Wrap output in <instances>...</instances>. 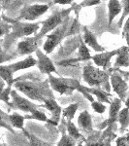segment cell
Instances as JSON below:
<instances>
[{
	"instance_id": "8d00e7d4",
	"label": "cell",
	"mask_w": 129,
	"mask_h": 146,
	"mask_svg": "<svg viewBox=\"0 0 129 146\" xmlns=\"http://www.w3.org/2000/svg\"><path fill=\"white\" fill-rule=\"evenodd\" d=\"M127 34H129V17L127 20H126V23L123 27V31H122L123 36H126Z\"/></svg>"
},
{
	"instance_id": "ab89813d",
	"label": "cell",
	"mask_w": 129,
	"mask_h": 146,
	"mask_svg": "<svg viewBox=\"0 0 129 146\" xmlns=\"http://www.w3.org/2000/svg\"><path fill=\"white\" fill-rule=\"evenodd\" d=\"M125 105H126V107L129 108V96L127 98V100H125Z\"/></svg>"
},
{
	"instance_id": "603a6c76",
	"label": "cell",
	"mask_w": 129,
	"mask_h": 146,
	"mask_svg": "<svg viewBox=\"0 0 129 146\" xmlns=\"http://www.w3.org/2000/svg\"><path fill=\"white\" fill-rule=\"evenodd\" d=\"M9 119V124L11 125V127L14 128H17L20 129H23L24 128V116L20 115L18 113H13V114L8 115Z\"/></svg>"
},
{
	"instance_id": "b9f144b4",
	"label": "cell",
	"mask_w": 129,
	"mask_h": 146,
	"mask_svg": "<svg viewBox=\"0 0 129 146\" xmlns=\"http://www.w3.org/2000/svg\"><path fill=\"white\" fill-rule=\"evenodd\" d=\"M125 137H126V139H127V141H128V142H129V133H127V135H125Z\"/></svg>"
},
{
	"instance_id": "44dd1931",
	"label": "cell",
	"mask_w": 129,
	"mask_h": 146,
	"mask_svg": "<svg viewBox=\"0 0 129 146\" xmlns=\"http://www.w3.org/2000/svg\"><path fill=\"white\" fill-rule=\"evenodd\" d=\"M0 78L7 84L9 88L14 86L16 80L13 77V72L8 65H0Z\"/></svg>"
},
{
	"instance_id": "74e56055",
	"label": "cell",
	"mask_w": 129,
	"mask_h": 146,
	"mask_svg": "<svg viewBox=\"0 0 129 146\" xmlns=\"http://www.w3.org/2000/svg\"><path fill=\"white\" fill-rule=\"evenodd\" d=\"M4 91H5V82H4L1 78H0V100H1L2 95H3Z\"/></svg>"
},
{
	"instance_id": "ee69618b",
	"label": "cell",
	"mask_w": 129,
	"mask_h": 146,
	"mask_svg": "<svg viewBox=\"0 0 129 146\" xmlns=\"http://www.w3.org/2000/svg\"><path fill=\"white\" fill-rule=\"evenodd\" d=\"M0 146H6V145L4 144V143H2V144H0Z\"/></svg>"
},
{
	"instance_id": "7bdbcfd3",
	"label": "cell",
	"mask_w": 129,
	"mask_h": 146,
	"mask_svg": "<svg viewBox=\"0 0 129 146\" xmlns=\"http://www.w3.org/2000/svg\"><path fill=\"white\" fill-rule=\"evenodd\" d=\"M106 146H112V145L110 144V142H109V143H107V144H106Z\"/></svg>"
},
{
	"instance_id": "f1b7e54d",
	"label": "cell",
	"mask_w": 129,
	"mask_h": 146,
	"mask_svg": "<svg viewBox=\"0 0 129 146\" xmlns=\"http://www.w3.org/2000/svg\"><path fill=\"white\" fill-rule=\"evenodd\" d=\"M0 128L8 129L9 131H11V133H15V131H14V129H12L11 125L9 124L8 114L4 113L1 109H0Z\"/></svg>"
},
{
	"instance_id": "3957f363",
	"label": "cell",
	"mask_w": 129,
	"mask_h": 146,
	"mask_svg": "<svg viewBox=\"0 0 129 146\" xmlns=\"http://www.w3.org/2000/svg\"><path fill=\"white\" fill-rule=\"evenodd\" d=\"M2 18L6 21L7 23H12V29L11 32L7 35V41L8 42H13L15 39L17 38H20V37H25L26 38L27 36L32 34H35L37 31H38L40 27V25L41 23H22L20 22V21H13L9 18H6L5 16H2Z\"/></svg>"
},
{
	"instance_id": "277c9868",
	"label": "cell",
	"mask_w": 129,
	"mask_h": 146,
	"mask_svg": "<svg viewBox=\"0 0 129 146\" xmlns=\"http://www.w3.org/2000/svg\"><path fill=\"white\" fill-rule=\"evenodd\" d=\"M74 6H72L71 8L66 9V10H58L55 11L53 15H51L45 22H42V27L40 28V31L38 34L36 35L39 39H41L43 36H45L46 34L53 32V30L56 29L60 25H62L65 21L67 20L68 15L70 14V12L73 10Z\"/></svg>"
},
{
	"instance_id": "4316f807",
	"label": "cell",
	"mask_w": 129,
	"mask_h": 146,
	"mask_svg": "<svg viewBox=\"0 0 129 146\" xmlns=\"http://www.w3.org/2000/svg\"><path fill=\"white\" fill-rule=\"evenodd\" d=\"M25 135H27L28 140H29V146H51V143L46 142V141L40 139L37 136H35L31 133H28L26 131H24Z\"/></svg>"
},
{
	"instance_id": "52a82bcc",
	"label": "cell",
	"mask_w": 129,
	"mask_h": 146,
	"mask_svg": "<svg viewBox=\"0 0 129 146\" xmlns=\"http://www.w3.org/2000/svg\"><path fill=\"white\" fill-rule=\"evenodd\" d=\"M49 9L48 4H33V5H26L20 11L17 21L25 20V21H35L36 19L41 17L43 14H45Z\"/></svg>"
},
{
	"instance_id": "6da1fadb",
	"label": "cell",
	"mask_w": 129,
	"mask_h": 146,
	"mask_svg": "<svg viewBox=\"0 0 129 146\" xmlns=\"http://www.w3.org/2000/svg\"><path fill=\"white\" fill-rule=\"evenodd\" d=\"M16 89L26 96L29 100H36L43 102L48 98H53V93L49 81H31V80H20L14 84Z\"/></svg>"
},
{
	"instance_id": "9a60e30c",
	"label": "cell",
	"mask_w": 129,
	"mask_h": 146,
	"mask_svg": "<svg viewBox=\"0 0 129 146\" xmlns=\"http://www.w3.org/2000/svg\"><path fill=\"white\" fill-rule=\"evenodd\" d=\"M78 126L79 128L86 133H90L92 131V120L91 115L86 110L82 111L78 117Z\"/></svg>"
},
{
	"instance_id": "484cf974",
	"label": "cell",
	"mask_w": 129,
	"mask_h": 146,
	"mask_svg": "<svg viewBox=\"0 0 129 146\" xmlns=\"http://www.w3.org/2000/svg\"><path fill=\"white\" fill-rule=\"evenodd\" d=\"M24 119H32V120H37V121L50 123V119L47 117V115L44 112L39 111L38 109L35 110V111H33L29 115H24Z\"/></svg>"
},
{
	"instance_id": "5bb4252c",
	"label": "cell",
	"mask_w": 129,
	"mask_h": 146,
	"mask_svg": "<svg viewBox=\"0 0 129 146\" xmlns=\"http://www.w3.org/2000/svg\"><path fill=\"white\" fill-rule=\"evenodd\" d=\"M84 42L88 46L93 49V51L98 52V53H104L105 49L97 42L95 35L90 31L86 27H84Z\"/></svg>"
},
{
	"instance_id": "30bf717a",
	"label": "cell",
	"mask_w": 129,
	"mask_h": 146,
	"mask_svg": "<svg viewBox=\"0 0 129 146\" xmlns=\"http://www.w3.org/2000/svg\"><path fill=\"white\" fill-rule=\"evenodd\" d=\"M39 38L35 35L32 37H26L20 42H18L17 50L20 55H30L33 52H36L38 50V42Z\"/></svg>"
},
{
	"instance_id": "ac0fdd59",
	"label": "cell",
	"mask_w": 129,
	"mask_h": 146,
	"mask_svg": "<svg viewBox=\"0 0 129 146\" xmlns=\"http://www.w3.org/2000/svg\"><path fill=\"white\" fill-rule=\"evenodd\" d=\"M83 89L86 92H88V94H90L91 96H94L98 101L101 103H109L111 104L112 101L110 100V98H112V96L110 95V93L102 90V89H92V88H86L83 86Z\"/></svg>"
},
{
	"instance_id": "9c48e42d",
	"label": "cell",
	"mask_w": 129,
	"mask_h": 146,
	"mask_svg": "<svg viewBox=\"0 0 129 146\" xmlns=\"http://www.w3.org/2000/svg\"><path fill=\"white\" fill-rule=\"evenodd\" d=\"M35 53H36L37 58H38L37 60V66H38L40 72L48 75H51V73L56 72L55 64H53V62H51V58L46 54H44L39 49Z\"/></svg>"
},
{
	"instance_id": "4fadbf2b",
	"label": "cell",
	"mask_w": 129,
	"mask_h": 146,
	"mask_svg": "<svg viewBox=\"0 0 129 146\" xmlns=\"http://www.w3.org/2000/svg\"><path fill=\"white\" fill-rule=\"evenodd\" d=\"M44 106L50 112H51V118L50 119V124L51 125H57L58 121L61 116L62 109L58 105V103L53 100V98H48L44 101Z\"/></svg>"
},
{
	"instance_id": "f35d334b",
	"label": "cell",
	"mask_w": 129,
	"mask_h": 146,
	"mask_svg": "<svg viewBox=\"0 0 129 146\" xmlns=\"http://www.w3.org/2000/svg\"><path fill=\"white\" fill-rule=\"evenodd\" d=\"M55 4H62V5H65V4H70L72 3L71 0H55L53 1Z\"/></svg>"
},
{
	"instance_id": "7a4b0ae2",
	"label": "cell",
	"mask_w": 129,
	"mask_h": 146,
	"mask_svg": "<svg viewBox=\"0 0 129 146\" xmlns=\"http://www.w3.org/2000/svg\"><path fill=\"white\" fill-rule=\"evenodd\" d=\"M84 80L88 86L102 88V90L110 92L109 73L105 70H101L99 67L88 64L84 67Z\"/></svg>"
},
{
	"instance_id": "5b68a950",
	"label": "cell",
	"mask_w": 129,
	"mask_h": 146,
	"mask_svg": "<svg viewBox=\"0 0 129 146\" xmlns=\"http://www.w3.org/2000/svg\"><path fill=\"white\" fill-rule=\"evenodd\" d=\"M49 83L51 89L60 95L70 96L73 94L75 90L78 91L81 84L78 80L72 78H63V77H55L53 75H49Z\"/></svg>"
},
{
	"instance_id": "8fae6325",
	"label": "cell",
	"mask_w": 129,
	"mask_h": 146,
	"mask_svg": "<svg viewBox=\"0 0 129 146\" xmlns=\"http://www.w3.org/2000/svg\"><path fill=\"white\" fill-rule=\"evenodd\" d=\"M110 78H111V85L113 90L119 96V100L121 101L124 100L128 90L127 83L118 74H112Z\"/></svg>"
},
{
	"instance_id": "83f0119b",
	"label": "cell",
	"mask_w": 129,
	"mask_h": 146,
	"mask_svg": "<svg viewBox=\"0 0 129 146\" xmlns=\"http://www.w3.org/2000/svg\"><path fill=\"white\" fill-rule=\"evenodd\" d=\"M67 131L69 133V135L71 136L72 138H74L75 140H79L81 138V133H80V131L77 129V127L75 126V124L72 121L67 122Z\"/></svg>"
},
{
	"instance_id": "e575fe53",
	"label": "cell",
	"mask_w": 129,
	"mask_h": 146,
	"mask_svg": "<svg viewBox=\"0 0 129 146\" xmlns=\"http://www.w3.org/2000/svg\"><path fill=\"white\" fill-rule=\"evenodd\" d=\"M116 146H128V141L126 139L125 136H121V137H118L116 139Z\"/></svg>"
},
{
	"instance_id": "ffe728a7",
	"label": "cell",
	"mask_w": 129,
	"mask_h": 146,
	"mask_svg": "<svg viewBox=\"0 0 129 146\" xmlns=\"http://www.w3.org/2000/svg\"><path fill=\"white\" fill-rule=\"evenodd\" d=\"M122 10V5L120 4L119 1L116 0H110L108 2V15H109V25H111L114 19L118 15Z\"/></svg>"
},
{
	"instance_id": "4dcf8cb0",
	"label": "cell",
	"mask_w": 129,
	"mask_h": 146,
	"mask_svg": "<svg viewBox=\"0 0 129 146\" xmlns=\"http://www.w3.org/2000/svg\"><path fill=\"white\" fill-rule=\"evenodd\" d=\"M56 146H76V140L70 135H63Z\"/></svg>"
},
{
	"instance_id": "e0dca14e",
	"label": "cell",
	"mask_w": 129,
	"mask_h": 146,
	"mask_svg": "<svg viewBox=\"0 0 129 146\" xmlns=\"http://www.w3.org/2000/svg\"><path fill=\"white\" fill-rule=\"evenodd\" d=\"M115 67H129V48L127 46L118 49Z\"/></svg>"
},
{
	"instance_id": "ba28073f",
	"label": "cell",
	"mask_w": 129,
	"mask_h": 146,
	"mask_svg": "<svg viewBox=\"0 0 129 146\" xmlns=\"http://www.w3.org/2000/svg\"><path fill=\"white\" fill-rule=\"evenodd\" d=\"M10 98L12 100L11 104L14 108L18 109L20 111L23 112H28L32 113L35 110L38 109V105H36L35 103L31 102L29 100L23 98V96L18 95V93L15 90H12L10 93Z\"/></svg>"
},
{
	"instance_id": "f546056e",
	"label": "cell",
	"mask_w": 129,
	"mask_h": 146,
	"mask_svg": "<svg viewBox=\"0 0 129 146\" xmlns=\"http://www.w3.org/2000/svg\"><path fill=\"white\" fill-rule=\"evenodd\" d=\"M12 25H9L5 20H2V16H0V38L5 35H8L11 32Z\"/></svg>"
},
{
	"instance_id": "f6af8a7d",
	"label": "cell",
	"mask_w": 129,
	"mask_h": 146,
	"mask_svg": "<svg viewBox=\"0 0 129 146\" xmlns=\"http://www.w3.org/2000/svg\"><path fill=\"white\" fill-rule=\"evenodd\" d=\"M0 9H1V6H0Z\"/></svg>"
},
{
	"instance_id": "7402d4cb",
	"label": "cell",
	"mask_w": 129,
	"mask_h": 146,
	"mask_svg": "<svg viewBox=\"0 0 129 146\" xmlns=\"http://www.w3.org/2000/svg\"><path fill=\"white\" fill-rule=\"evenodd\" d=\"M91 56L88 47L86 46L84 42L80 39V46H79V52H78V58L74 60V62H84V60H91Z\"/></svg>"
},
{
	"instance_id": "d6a6232c",
	"label": "cell",
	"mask_w": 129,
	"mask_h": 146,
	"mask_svg": "<svg viewBox=\"0 0 129 146\" xmlns=\"http://www.w3.org/2000/svg\"><path fill=\"white\" fill-rule=\"evenodd\" d=\"M91 107H92V109L96 113H99V114H103V113L106 111V106L103 103L99 102V101H93V102H91Z\"/></svg>"
},
{
	"instance_id": "d4e9b609",
	"label": "cell",
	"mask_w": 129,
	"mask_h": 146,
	"mask_svg": "<svg viewBox=\"0 0 129 146\" xmlns=\"http://www.w3.org/2000/svg\"><path fill=\"white\" fill-rule=\"evenodd\" d=\"M78 107H79V103H72V104H70L69 106L63 108L62 109L63 118L66 119L67 122L72 121L75 117V113H76V111L78 110Z\"/></svg>"
},
{
	"instance_id": "d6986e66",
	"label": "cell",
	"mask_w": 129,
	"mask_h": 146,
	"mask_svg": "<svg viewBox=\"0 0 129 146\" xmlns=\"http://www.w3.org/2000/svg\"><path fill=\"white\" fill-rule=\"evenodd\" d=\"M121 101L119 98H114L110 104L109 118H108V125H112L118 120V113L121 108Z\"/></svg>"
},
{
	"instance_id": "2e32d148",
	"label": "cell",
	"mask_w": 129,
	"mask_h": 146,
	"mask_svg": "<svg viewBox=\"0 0 129 146\" xmlns=\"http://www.w3.org/2000/svg\"><path fill=\"white\" fill-rule=\"evenodd\" d=\"M37 64V60H35L32 56H28L26 58H24L23 60H20V62H15L13 64H10L8 65L10 67L11 71L14 73L20 71V70H24V69H27V68H30L34 65Z\"/></svg>"
},
{
	"instance_id": "60d3db41",
	"label": "cell",
	"mask_w": 129,
	"mask_h": 146,
	"mask_svg": "<svg viewBox=\"0 0 129 146\" xmlns=\"http://www.w3.org/2000/svg\"><path fill=\"white\" fill-rule=\"evenodd\" d=\"M126 41H127V47H128V48H129V34H127V35H126Z\"/></svg>"
},
{
	"instance_id": "d590c367",
	"label": "cell",
	"mask_w": 129,
	"mask_h": 146,
	"mask_svg": "<svg viewBox=\"0 0 129 146\" xmlns=\"http://www.w3.org/2000/svg\"><path fill=\"white\" fill-rule=\"evenodd\" d=\"M100 4V1H83L80 4L79 7H88V6H93Z\"/></svg>"
},
{
	"instance_id": "7c38bea8",
	"label": "cell",
	"mask_w": 129,
	"mask_h": 146,
	"mask_svg": "<svg viewBox=\"0 0 129 146\" xmlns=\"http://www.w3.org/2000/svg\"><path fill=\"white\" fill-rule=\"evenodd\" d=\"M118 54V50H114L111 52H104V53H100L97 55H94L91 56V60L94 62L96 66L102 67L103 69L106 71L107 68L110 67V62L113 56H116Z\"/></svg>"
},
{
	"instance_id": "8992f818",
	"label": "cell",
	"mask_w": 129,
	"mask_h": 146,
	"mask_svg": "<svg viewBox=\"0 0 129 146\" xmlns=\"http://www.w3.org/2000/svg\"><path fill=\"white\" fill-rule=\"evenodd\" d=\"M68 28V20L65 21L62 25H60L56 29L47 36V39L44 43L43 49L46 52V55H49L55 49V47L62 41V39L66 36V31Z\"/></svg>"
},
{
	"instance_id": "cb8c5ba5",
	"label": "cell",
	"mask_w": 129,
	"mask_h": 146,
	"mask_svg": "<svg viewBox=\"0 0 129 146\" xmlns=\"http://www.w3.org/2000/svg\"><path fill=\"white\" fill-rule=\"evenodd\" d=\"M118 121L120 124L121 131H125L126 128L129 126V108L125 107L119 111Z\"/></svg>"
},
{
	"instance_id": "836d02e7",
	"label": "cell",
	"mask_w": 129,
	"mask_h": 146,
	"mask_svg": "<svg viewBox=\"0 0 129 146\" xmlns=\"http://www.w3.org/2000/svg\"><path fill=\"white\" fill-rule=\"evenodd\" d=\"M13 58H14V56L9 55L7 52L4 51L3 48H2V46H1V44H0V65H1L2 63L8 62V60H11Z\"/></svg>"
},
{
	"instance_id": "1f68e13d",
	"label": "cell",
	"mask_w": 129,
	"mask_h": 146,
	"mask_svg": "<svg viewBox=\"0 0 129 146\" xmlns=\"http://www.w3.org/2000/svg\"><path fill=\"white\" fill-rule=\"evenodd\" d=\"M123 3V12H122V16H121L120 20H119L118 22V27H121V25H122V23L124 21V19H125L126 17H129V0H127V1H122Z\"/></svg>"
}]
</instances>
